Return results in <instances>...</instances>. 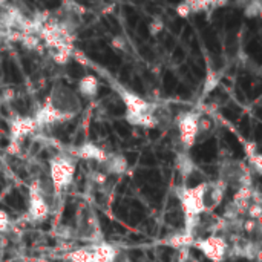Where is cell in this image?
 Returning <instances> with one entry per match:
<instances>
[{
    "instance_id": "1",
    "label": "cell",
    "mask_w": 262,
    "mask_h": 262,
    "mask_svg": "<svg viewBox=\"0 0 262 262\" xmlns=\"http://www.w3.org/2000/svg\"><path fill=\"white\" fill-rule=\"evenodd\" d=\"M208 186L207 183L198 184L195 187L190 189H180L178 190V198L181 201V207L184 210V216H186V232L192 233L198 218L201 213H204L207 210V204H205V195L208 192Z\"/></svg>"
},
{
    "instance_id": "2",
    "label": "cell",
    "mask_w": 262,
    "mask_h": 262,
    "mask_svg": "<svg viewBox=\"0 0 262 262\" xmlns=\"http://www.w3.org/2000/svg\"><path fill=\"white\" fill-rule=\"evenodd\" d=\"M75 173V160L69 153L65 155H56L49 161V178L54 193H60L63 189H66Z\"/></svg>"
},
{
    "instance_id": "3",
    "label": "cell",
    "mask_w": 262,
    "mask_h": 262,
    "mask_svg": "<svg viewBox=\"0 0 262 262\" xmlns=\"http://www.w3.org/2000/svg\"><path fill=\"white\" fill-rule=\"evenodd\" d=\"M46 103L54 108L57 112H60L68 121L72 120L80 111L78 95L72 89L63 84H56L52 88L51 94L46 98Z\"/></svg>"
},
{
    "instance_id": "4",
    "label": "cell",
    "mask_w": 262,
    "mask_h": 262,
    "mask_svg": "<svg viewBox=\"0 0 262 262\" xmlns=\"http://www.w3.org/2000/svg\"><path fill=\"white\" fill-rule=\"evenodd\" d=\"M192 247H196L202 254L212 262H223L229 251V242L223 236H207L202 239H195Z\"/></svg>"
},
{
    "instance_id": "5",
    "label": "cell",
    "mask_w": 262,
    "mask_h": 262,
    "mask_svg": "<svg viewBox=\"0 0 262 262\" xmlns=\"http://www.w3.org/2000/svg\"><path fill=\"white\" fill-rule=\"evenodd\" d=\"M49 216V205L45 199L41 183L34 180L29 184V210L28 218L34 223H41Z\"/></svg>"
},
{
    "instance_id": "6",
    "label": "cell",
    "mask_w": 262,
    "mask_h": 262,
    "mask_svg": "<svg viewBox=\"0 0 262 262\" xmlns=\"http://www.w3.org/2000/svg\"><path fill=\"white\" fill-rule=\"evenodd\" d=\"M198 120H199V115L195 112H187V114L181 115L178 120L180 140H181V144L184 146L186 150L193 147V144L196 143V138L199 134L198 132Z\"/></svg>"
},
{
    "instance_id": "7",
    "label": "cell",
    "mask_w": 262,
    "mask_h": 262,
    "mask_svg": "<svg viewBox=\"0 0 262 262\" xmlns=\"http://www.w3.org/2000/svg\"><path fill=\"white\" fill-rule=\"evenodd\" d=\"M121 101L126 106V114H146V112H152V106L150 103L146 101L144 98H141L140 95L126 91V89H120L118 91Z\"/></svg>"
},
{
    "instance_id": "8",
    "label": "cell",
    "mask_w": 262,
    "mask_h": 262,
    "mask_svg": "<svg viewBox=\"0 0 262 262\" xmlns=\"http://www.w3.org/2000/svg\"><path fill=\"white\" fill-rule=\"evenodd\" d=\"M37 129H38V126H37L34 117H17L10 124L11 140L22 143L28 135H32Z\"/></svg>"
},
{
    "instance_id": "9",
    "label": "cell",
    "mask_w": 262,
    "mask_h": 262,
    "mask_svg": "<svg viewBox=\"0 0 262 262\" xmlns=\"http://www.w3.org/2000/svg\"><path fill=\"white\" fill-rule=\"evenodd\" d=\"M108 152L98 147L94 143H84L80 147L75 149V156L80 160H86V161H97L100 164H104L108 160Z\"/></svg>"
},
{
    "instance_id": "10",
    "label": "cell",
    "mask_w": 262,
    "mask_h": 262,
    "mask_svg": "<svg viewBox=\"0 0 262 262\" xmlns=\"http://www.w3.org/2000/svg\"><path fill=\"white\" fill-rule=\"evenodd\" d=\"M91 251H92V257L94 262H115L117 260V248L108 242H95L91 245Z\"/></svg>"
},
{
    "instance_id": "11",
    "label": "cell",
    "mask_w": 262,
    "mask_h": 262,
    "mask_svg": "<svg viewBox=\"0 0 262 262\" xmlns=\"http://www.w3.org/2000/svg\"><path fill=\"white\" fill-rule=\"evenodd\" d=\"M98 89H100V81L92 74L83 75L78 81V94L86 98H94L98 94Z\"/></svg>"
},
{
    "instance_id": "12",
    "label": "cell",
    "mask_w": 262,
    "mask_h": 262,
    "mask_svg": "<svg viewBox=\"0 0 262 262\" xmlns=\"http://www.w3.org/2000/svg\"><path fill=\"white\" fill-rule=\"evenodd\" d=\"M104 167H106V173H111V175H124L127 172V160L124 158L123 155L109 153L106 163H104Z\"/></svg>"
},
{
    "instance_id": "13",
    "label": "cell",
    "mask_w": 262,
    "mask_h": 262,
    "mask_svg": "<svg viewBox=\"0 0 262 262\" xmlns=\"http://www.w3.org/2000/svg\"><path fill=\"white\" fill-rule=\"evenodd\" d=\"M126 121L132 126H140L146 129H152L158 126V118H156L152 112L146 114H126Z\"/></svg>"
},
{
    "instance_id": "14",
    "label": "cell",
    "mask_w": 262,
    "mask_h": 262,
    "mask_svg": "<svg viewBox=\"0 0 262 262\" xmlns=\"http://www.w3.org/2000/svg\"><path fill=\"white\" fill-rule=\"evenodd\" d=\"M193 241H195L193 235L189 233V232H186V233H177V235H172V236L166 238L164 239V244L169 245V247H172V248H177V250L181 248L183 250V248L192 247Z\"/></svg>"
},
{
    "instance_id": "15",
    "label": "cell",
    "mask_w": 262,
    "mask_h": 262,
    "mask_svg": "<svg viewBox=\"0 0 262 262\" xmlns=\"http://www.w3.org/2000/svg\"><path fill=\"white\" fill-rule=\"evenodd\" d=\"M177 169L178 172L183 175V177H190L195 170V163L193 160L190 158V155L186 153V152H181L178 153L177 156Z\"/></svg>"
},
{
    "instance_id": "16",
    "label": "cell",
    "mask_w": 262,
    "mask_h": 262,
    "mask_svg": "<svg viewBox=\"0 0 262 262\" xmlns=\"http://www.w3.org/2000/svg\"><path fill=\"white\" fill-rule=\"evenodd\" d=\"M66 259H69L71 262H94L91 247L74 248L69 253H66Z\"/></svg>"
},
{
    "instance_id": "17",
    "label": "cell",
    "mask_w": 262,
    "mask_h": 262,
    "mask_svg": "<svg viewBox=\"0 0 262 262\" xmlns=\"http://www.w3.org/2000/svg\"><path fill=\"white\" fill-rule=\"evenodd\" d=\"M226 189H227V184L220 180L213 184V189H212V193H210V198H212V208H216L223 199H224V195H226Z\"/></svg>"
},
{
    "instance_id": "18",
    "label": "cell",
    "mask_w": 262,
    "mask_h": 262,
    "mask_svg": "<svg viewBox=\"0 0 262 262\" xmlns=\"http://www.w3.org/2000/svg\"><path fill=\"white\" fill-rule=\"evenodd\" d=\"M220 74L215 72V71H208L207 75H205V80H204V86H202V94L207 95V94H210L218 84H220Z\"/></svg>"
},
{
    "instance_id": "19",
    "label": "cell",
    "mask_w": 262,
    "mask_h": 262,
    "mask_svg": "<svg viewBox=\"0 0 262 262\" xmlns=\"http://www.w3.org/2000/svg\"><path fill=\"white\" fill-rule=\"evenodd\" d=\"M20 43L29 49V51H41V41H40V37L37 34H28V32H23L22 34V38H20Z\"/></svg>"
},
{
    "instance_id": "20",
    "label": "cell",
    "mask_w": 262,
    "mask_h": 262,
    "mask_svg": "<svg viewBox=\"0 0 262 262\" xmlns=\"http://www.w3.org/2000/svg\"><path fill=\"white\" fill-rule=\"evenodd\" d=\"M52 60H54L56 65H68L71 62V49L62 48V49H56L52 52Z\"/></svg>"
},
{
    "instance_id": "21",
    "label": "cell",
    "mask_w": 262,
    "mask_h": 262,
    "mask_svg": "<svg viewBox=\"0 0 262 262\" xmlns=\"http://www.w3.org/2000/svg\"><path fill=\"white\" fill-rule=\"evenodd\" d=\"M262 7H260V0H248L247 5L244 7V16L247 19H254L260 14Z\"/></svg>"
},
{
    "instance_id": "22",
    "label": "cell",
    "mask_w": 262,
    "mask_h": 262,
    "mask_svg": "<svg viewBox=\"0 0 262 262\" xmlns=\"http://www.w3.org/2000/svg\"><path fill=\"white\" fill-rule=\"evenodd\" d=\"M147 29H149V34H150L152 37L160 35V34L164 31V22H163L160 17H153V19L150 20Z\"/></svg>"
},
{
    "instance_id": "23",
    "label": "cell",
    "mask_w": 262,
    "mask_h": 262,
    "mask_svg": "<svg viewBox=\"0 0 262 262\" xmlns=\"http://www.w3.org/2000/svg\"><path fill=\"white\" fill-rule=\"evenodd\" d=\"M247 215H248V218L250 220H254V221H259L260 218H262V207H260V204H254V202H251L248 207H247Z\"/></svg>"
},
{
    "instance_id": "24",
    "label": "cell",
    "mask_w": 262,
    "mask_h": 262,
    "mask_svg": "<svg viewBox=\"0 0 262 262\" xmlns=\"http://www.w3.org/2000/svg\"><path fill=\"white\" fill-rule=\"evenodd\" d=\"M251 192L253 189L251 187H247V186H241L238 189V192L235 193L233 196V201H248L250 202V198H251Z\"/></svg>"
},
{
    "instance_id": "25",
    "label": "cell",
    "mask_w": 262,
    "mask_h": 262,
    "mask_svg": "<svg viewBox=\"0 0 262 262\" xmlns=\"http://www.w3.org/2000/svg\"><path fill=\"white\" fill-rule=\"evenodd\" d=\"M91 181L97 186H104L108 183V173L106 172H100V170H95L91 173Z\"/></svg>"
},
{
    "instance_id": "26",
    "label": "cell",
    "mask_w": 262,
    "mask_h": 262,
    "mask_svg": "<svg viewBox=\"0 0 262 262\" xmlns=\"http://www.w3.org/2000/svg\"><path fill=\"white\" fill-rule=\"evenodd\" d=\"M250 166L256 170L257 175L262 173V155L260 153H254L253 156H250Z\"/></svg>"
},
{
    "instance_id": "27",
    "label": "cell",
    "mask_w": 262,
    "mask_h": 262,
    "mask_svg": "<svg viewBox=\"0 0 262 262\" xmlns=\"http://www.w3.org/2000/svg\"><path fill=\"white\" fill-rule=\"evenodd\" d=\"M190 14H192V10H190V7L186 0H183V2H180L177 5V16H180L181 19H187Z\"/></svg>"
},
{
    "instance_id": "28",
    "label": "cell",
    "mask_w": 262,
    "mask_h": 262,
    "mask_svg": "<svg viewBox=\"0 0 262 262\" xmlns=\"http://www.w3.org/2000/svg\"><path fill=\"white\" fill-rule=\"evenodd\" d=\"M10 226H11L10 215L5 210H0V233L8 232L10 230Z\"/></svg>"
},
{
    "instance_id": "29",
    "label": "cell",
    "mask_w": 262,
    "mask_h": 262,
    "mask_svg": "<svg viewBox=\"0 0 262 262\" xmlns=\"http://www.w3.org/2000/svg\"><path fill=\"white\" fill-rule=\"evenodd\" d=\"M111 45H112V48L117 49V51H127V43H126L124 37H121V35H115V37L111 40Z\"/></svg>"
},
{
    "instance_id": "30",
    "label": "cell",
    "mask_w": 262,
    "mask_h": 262,
    "mask_svg": "<svg viewBox=\"0 0 262 262\" xmlns=\"http://www.w3.org/2000/svg\"><path fill=\"white\" fill-rule=\"evenodd\" d=\"M210 129H212V121L208 120L207 117H199V120H198V132L205 134Z\"/></svg>"
},
{
    "instance_id": "31",
    "label": "cell",
    "mask_w": 262,
    "mask_h": 262,
    "mask_svg": "<svg viewBox=\"0 0 262 262\" xmlns=\"http://www.w3.org/2000/svg\"><path fill=\"white\" fill-rule=\"evenodd\" d=\"M7 152L10 155H19L22 152V143L16 141V140H10L8 146H7Z\"/></svg>"
},
{
    "instance_id": "32",
    "label": "cell",
    "mask_w": 262,
    "mask_h": 262,
    "mask_svg": "<svg viewBox=\"0 0 262 262\" xmlns=\"http://www.w3.org/2000/svg\"><path fill=\"white\" fill-rule=\"evenodd\" d=\"M257 227H259V221H254V220H250V218L242 223V229L247 233H253Z\"/></svg>"
},
{
    "instance_id": "33",
    "label": "cell",
    "mask_w": 262,
    "mask_h": 262,
    "mask_svg": "<svg viewBox=\"0 0 262 262\" xmlns=\"http://www.w3.org/2000/svg\"><path fill=\"white\" fill-rule=\"evenodd\" d=\"M244 150H245V155L248 156H253L254 153H257V144L254 143V141H250V143H245V146H244Z\"/></svg>"
},
{
    "instance_id": "34",
    "label": "cell",
    "mask_w": 262,
    "mask_h": 262,
    "mask_svg": "<svg viewBox=\"0 0 262 262\" xmlns=\"http://www.w3.org/2000/svg\"><path fill=\"white\" fill-rule=\"evenodd\" d=\"M14 97H16V92H14L13 89L4 91V100H5V101H11V100H14Z\"/></svg>"
},
{
    "instance_id": "35",
    "label": "cell",
    "mask_w": 262,
    "mask_h": 262,
    "mask_svg": "<svg viewBox=\"0 0 262 262\" xmlns=\"http://www.w3.org/2000/svg\"><path fill=\"white\" fill-rule=\"evenodd\" d=\"M227 2H229V0H216V5L215 7H224Z\"/></svg>"
}]
</instances>
